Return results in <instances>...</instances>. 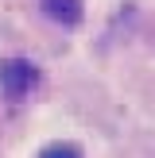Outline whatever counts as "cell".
Wrapping results in <instances>:
<instances>
[{
    "mask_svg": "<svg viewBox=\"0 0 155 158\" xmlns=\"http://www.w3.org/2000/svg\"><path fill=\"white\" fill-rule=\"evenodd\" d=\"M0 85H4L8 97H23V93L35 85V66L27 58H8L0 62Z\"/></svg>",
    "mask_w": 155,
    "mask_h": 158,
    "instance_id": "6da1fadb",
    "label": "cell"
},
{
    "mask_svg": "<svg viewBox=\"0 0 155 158\" xmlns=\"http://www.w3.org/2000/svg\"><path fill=\"white\" fill-rule=\"evenodd\" d=\"M43 4V12L51 15V19L66 23V27H74L78 19H82V0H39Z\"/></svg>",
    "mask_w": 155,
    "mask_h": 158,
    "instance_id": "7a4b0ae2",
    "label": "cell"
},
{
    "mask_svg": "<svg viewBox=\"0 0 155 158\" xmlns=\"http://www.w3.org/2000/svg\"><path fill=\"white\" fill-rule=\"evenodd\" d=\"M43 158H78L74 147H51V151H43Z\"/></svg>",
    "mask_w": 155,
    "mask_h": 158,
    "instance_id": "3957f363",
    "label": "cell"
}]
</instances>
